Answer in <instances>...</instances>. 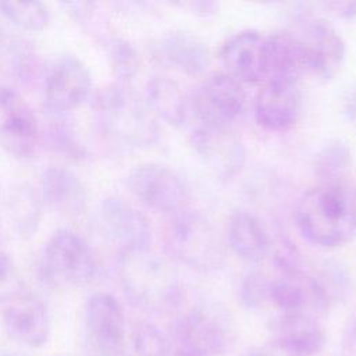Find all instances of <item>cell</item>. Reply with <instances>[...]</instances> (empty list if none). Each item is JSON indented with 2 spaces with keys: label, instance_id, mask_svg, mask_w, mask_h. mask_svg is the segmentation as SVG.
I'll return each instance as SVG.
<instances>
[{
  "label": "cell",
  "instance_id": "6da1fadb",
  "mask_svg": "<svg viewBox=\"0 0 356 356\" xmlns=\"http://www.w3.org/2000/svg\"><path fill=\"white\" fill-rule=\"evenodd\" d=\"M295 220L310 243L321 248L342 246L356 232V202L342 185L320 184L300 196Z\"/></svg>",
  "mask_w": 356,
  "mask_h": 356
},
{
  "label": "cell",
  "instance_id": "7a4b0ae2",
  "mask_svg": "<svg viewBox=\"0 0 356 356\" xmlns=\"http://www.w3.org/2000/svg\"><path fill=\"white\" fill-rule=\"evenodd\" d=\"M118 273L127 296L145 310L168 312L181 302V285L170 257L152 248L120 256Z\"/></svg>",
  "mask_w": 356,
  "mask_h": 356
},
{
  "label": "cell",
  "instance_id": "3957f363",
  "mask_svg": "<svg viewBox=\"0 0 356 356\" xmlns=\"http://www.w3.org/2000/svg\"><path fill=\"white\" fill-rule=\"evenodd\" d=\"M100 129L127 146H145L159 134L156 117L125 83H114L99 90L92 102Z\"/></svg>",
  "mask_w": 356,
  "mask_h": 356
},
{
  "label": "cell",
  "instance_id": "277c9868",
  "mask_svg": "<svg viewBox=\"0 0 356 356\" xmlns=\"http://www.w3.org/2000/svg\"><path fill=\"white\" fill-rule=\"evenodd\" d=\"M164 242L170 259L197 271L217 270L224 261L225 248L221 236L197 211L186 209L172 216Z\"/></svg>",
  "mask_w": 356,
  "mask_h": 356
},
{
  "label": "cell",
  "instance_id": "5b68a950",
  "mask_svg": "<svg viewBox=\"0 0 356 356\" xmlns=\"http://www.w3.org/2000/svg\"><path fill=\"white\" fill-rule=\"evenodd\" d=\"M97 267L95 252L72 229H57L43 246L40 271L50 284L86 285L96 277Z\"/></svg>",
  "mask_w": 356,
  "mask_h": 356
},
{
  "label": "cell",
  "instance_id": "8992f818",
  "mask_svg": "<svg viewBox=\"0 0 356 356\" xmlns=\"http://www.w3.org/2000/svg\"><path fill=\"white\" fill-rule=\"evenodd\" d=\"M127 182L134 197L154 211L175 216L186 210L188 189L170 167L157 163L139 164L131 170Z\"/></svg>",
  "mask_w": 356,
  "mask_h": 356
},
{
  "label": "cell",
  "instance_id": "52a82bcc",
  "mask_svg": "<svg viewBox=\"0 0 356 356\" xmlns=\"http://www.w3.org/2000/svg\"><path fill=\"white\" fill-rule=\"evenodd\" d=\"M42 140L39 120L24 99L10 85H0V146L17 159H31Z\"/></svg>",
  "mask_w": 356,
  "mask_h": 356
},
{
  "label": "cell",
  "instance_id": "ba28073f",
  "mask_svg": "<svg viewBox=\"0 0 356 356\" xmlns=\"http://www.w3.org/2000/svg\"><path fill=\"white\" fill-rule=\"evenodd\" d=\"M172 335L181 350L192 356H220L231 342L225 320L206 306H193L179 314L174 321Z\"/></svg>",
  "mask_w": 356,
  "mask_h": 356
},
{
  "label": "cell",
  "instance_id": "9c48e42d",
  "mask_svg": "<svg viewBox=\"0 0 356 356\" xmlns=\"http://www.w3.org/2000/svg\"><path fill=\"white\" fill-rule=\"evenodd\" d=\"M97 222L118 256L150 248L152 227L147 217L124 199H104L99 207Z\"/></svg>",
  "mask_w": 356,
  "mask_h": 356
},
{
  "label": "cell",
  "instance_id": "30bf717a",
  "mask_svg": "<svg viewBox=\"0 0 356 356\" xmlns=\"http://www.w3.org/2000/svg\"><path fill=\"white\" fill-rule=\"evenodd\" d=\"M245 106L242 85L227 72H214L206 76L191 99L199 125L229 127Z\"/></svg>",
  "mask_w": 356,
  "mask_h": 356
},
{
  "label": "cell",
  "instance_id": "8fae6325",
  "mask_svg": "<svg viewBox=\"0 0 356 356\" xmlns=\"http://www.w3.org/2000/svg\"><path fill=\"white\" fill-rule=\"evenodd\" d=\"M92 75L85 63L64 54L56 60L44 79V104L53 115H64L81 106L90 95Z\"/></svg>",
  "mask_w": 356,
  "mask_h": 356
},
{
  "label": "cell",
  "instance_id": "7c38bea8",
  "mask_svg": "<svg viewBox=\"0 0 356 356\" xmlns=\"http://www.w3.org/2000/svg\"><path fill=\"white\" fill-rule=\"evenodd\" d=\"M302 110L298 81L268 78L261 83L254 100V118L267 131L282 132L292 128Z\"/></svg>",
  "mask_w": 356,
  "mask_h": 356
},
{
  "label": "cell",
  "instance_id": "4fadbf2b",
  "mask_svg": "<svg viewBox=\"0 0 356 356\" xmlns=\"http://www.w3.org/2000/svg\"><path fill=\"white\" fill-rule=\"evenodd\" d=\"M227 74L239 83L257 85L268 79L266 36L253 29L231 35L220 47Z\"/></svg>",
  "mask_w": 356,
  "mask_h": 356
},
{
  "label": "cell",
  "instance_id": "5bb4252c",
  "mask_svg": "<svg viewBox=\"0 0 356 356\" xmlns=\"http://www.w3.org/2000/svg\"><path fill=\"white\" fill-rule=\"evenodd\" d=\"M191 143L202 161L221 178L234 177L245 164V145L229 127L197 125Z\"/></svg>",
  "mask_w": 356,
  "mask_h": 356
},
{
  "label": "cell",
  "instance_id": "9a60e30c",
  "mask_svg": "<svg viewBox=\"0 0 356 356\" xmlns=\"http://www.w3.org/2000/svg\"><path fill=\"white\" fill-rule=\"evenodd\" d=\"M85 327L89 339L103 356H117L125 339V316L118 299L96 292L85 305Z\"/></svg>",
  "mask_w": 356,
  "mask_h": 356
},
{
  "label": "cell",
  "instance_id": "2e32d148",
  "mask_svg": "<svg viewBox=\"0 0 356 356\" xmlns=\"http://www.w3.org/2000/svg\"><path fill=\"white\" fill-rule=\"evenodd\" d=\"M3 325L8 335L28 348L43 346L50 335L51 320L44 302L22 292L3 309Z\"/></svg>",
  "mask_w": 356,
  "mask_h": 356
},
{
  "label": "cell",
  "instance_id": "e0dca14e",
  "mask_svg": "<svg viewBox=\"0 0 356 356\" xmlns=\"http://www.w3.org/2000/svg\"><path fill=\"white\" fill-rule=\"evenodd\" d=\"M268 335L284 356H316L327 343L320 320L300 314H277L268 324Z\"/></svg>",
  "mask_w": 356,
  "mask_h": 356
},
{
  "label": "cell",
  "instance_id": "ac0fdd59",
  "mask_svg": "<svg viewBox=\"0 0 356 356\" xmlns=\"http://www.w3.org/2000/svg\"><path fill=\"white\" fill-rule=\"evenodd\" d=\"M307 61V74L321 79L332 78L345 58V42L325 19H310L298 33Z\"/></svg>",
  "mask_w": 356,
  "mask_h": 356
},
{
  "label": "cell",
  "instance_id": "d6986e66",
  "mask_svg": "<svg viewBox=\"0 0 356 356\" xmlns=\"http://www.w3.org/2000/svg\"><path fill=\"white\" fill-rule=\"evenodd\" d=\"M153 54L160 64L186 75H197L209 64L206 43L199 36L185 31H175L163 36L154 44Z\"/></svg>",
  "mask_w": 356,
  "mask_h": 356
},
{
  "label": "cell",
  "instance_id": "ffe728a7",
  "mask_svg": "<svg viewBox=\"0 0 356 356\" xmlns=\"http://www.w3.org/2000/svg\"><path fill=\"white\" fill-rule=\"evenodd\" d=\"M42 199L53 210L65 216H78L88 206V189L70 168L50 165L42 175Z\"/></svg>",
  "mask_w": 356,
  "mask_h": 356
},
{
  "label": "cell",
  "instance_id": "44dd1931",
  "mask_svg": "<svg viewBox=\"0 0 356 356\" xmlns=\"http://www.w3.org/2000/svg\"><path fill=\"white\" fill-rule=\"evenodd\" d=\"M227 243L242 260L261 261L270 252V238L260 220L246 210H236L227 224Z\"/></svg>",
  "mask_w": 356,
  "mask_h": 356
},
{
  "label": "cell",
  "instance_id": "7402d4cb",
  "mask_svg": "<svg viewBox=\"0 0 356 356\" xmlns=\"http://www.w3.org/2000/svg\"><path fill=\"white\" fill-rule=\"evenodd\" d=\"M145 102L156 117L171 127H181L189 114L191 99L172 78L156 75L146 85Z\"/></svg>",
  "mask_w": 356,
  "mask_h": 356
},
{
  "label": "cell",
  "instance_id": "603a6c76",
  "mask_svg": "<svg viewBox=\"0 0 356 356\" xmlns=\"http://www.w3.org/2000/svg\"><path fill=\"white\" fill-rule=\"evenodd\" d=\"M268 78L298 81L307 74L306 53L296 32L281 31L266 36Z\"/></svg>",
  "mask_w": 356,
  "mask_h": 356
},
{
  "label": "cell",
  "instance_id": "cb8c5ba5",
  "mask_svg": "<svg viewBox=\"0 0 356 356\" xmlns=\"http://www.w3.org/2000/svg\"><path fill=\"white\" fill-rule=\"evenodd\" d=\"M0 14L21 29L38 32L50 22V10L42 1H0Z\"/></svg>",
  "mask_w": 356,
  "mask_h": 356
},
{
  "label": "cell",
  "instance_id": "d4e9b609",
  "mask_svg": "<svg viewBox=\"0 0 356 356\" xmlns=\"http://www.w3.org/2000/svg\"><path fill=\"white\" fill-rule=\"evenodd\" d=\"M350 152L341 140L327 143L316 156V174L323 179L321 184L341 185L339 179L348 170Z\"/></svg>",
  "mask_w": 356,
  "mask_h": 356
},
{
  "label": "cell",
  "instance_id": "484cf974",
  "mask_svg": "<svg viewBox=\"0 0 356 356\" xmlns=\"http://www.w3.org/2000/svg\"><path fill=\"white\" fill-rule=\"evenodd\" d=\"M10 217L21 235H32L36 229L40 206L39 197L29 188L17 189L8 202Z\"/></svg>",
  "mask_w": 356,
  "mask_h": 356
},
{
  "label": "cell",
  "instance_id": "4316f807",
  "mask_svg": "<svg viewBox=\"0 0 356 356\" xmlns=\"http://www.w3.org/2000/svg\"><path fill=\"white\" fill-rule=\"evenodd\" d=\"M106 53L114 75L122 82L132 79L140 70V57L136 47L125 39L110 38Z\"/></svg>",
  "mask_w": 356,
  "mask_h": 356
},
{
  "label": "cell",
  "instance_id": "83f0119b",
  "mask_svg": "<svg viewBox=\"0 0 356 356\" xmlns=\"http://www.w3.org/2000/svg\"><path fill=\"white\" fill-rule=\"evenodd\" d=\"M136 356H171L170 338L152 323H139L132 331Z\"/></svg>",
  "mask_w": 356,
  "mask_h": 356
},
{
  "label": "cell",
  "instance_id": "f1b7e54d",
  "mask_svg": "<svg viewBox=\"0 0 356 356\" xmlns=\"http://www.w3.org/2000/svg\"><path fill=\"white\" fill-rule=\"evenodd\" d=\"M24 292V281L13 259L0 249V306Z\"/></svg>",
  "mask_w": 356,
  "mask_h": 356
},
{
  "label": "cell",
  "instance_id": "f546056e",
  "mask_svg": "<svg viewBox=\"0 0 356 356\" xmlns=\"http://www.w3.org/2000/svg\"><path fill=\"white\" fill-rule=\"evenodd\" d=\"M268 284L270 277L264 273L254 270L250 271L242 281L241 298L242 302L250 309H261L268 306Z\"/></svg>",
  "mask_w": 356,
  "mask_h": 356
},
{
  "label": "cell",
  "instance_id": "4dcf8cb0",
  "mask_svg": "<svg viewBox=\"0 0 356 356\" xmlns=\"http://www.w3.org/2000/svg\"><path fill=\"white\" fill-rule=\"evenodd\" d=\"M49 142L54 150L61 152L70 157H85L86 150L82 143L76 139L72 128L63 121H54L50 127L49 132Z\"/></svg>",
  "mask_w": 356,
  "mask_h": 356
},
{
  "label": "cell",
  "instance_id": "1f68e13d",
  "mask_svg": "<svg viewBox=\"0 0 356 356\" xmlns=\"http://www.w3.org/2000/svg\"><path fill=\"white\" fill-rule=\"evenodd\" d=\"M61 6L65 7L68 14H71L76 19H85L88 18L95 7V3L88 1H70V3H61Z\"/></svg>",
  "mask_w": 356,
  "mask_h": 356
},
{
  "label": "cell",
  "instance_id": "d6a6232c",
  "mask_svg": "<svg viewBox=\"0 0 356 356\" xmlns=\"http://www.w3.org/2000/svg\"><path fill=\"white\" fill-rule=\"evenodd\" d=\"M328 8L332 10V13H335L338 17H345V18H352L355 14H356V3H349V1H345V3H328L327 4Z\"/></svg>",
  "mask_w": 356,
  "mask_h": 356
},
{
  "label": "cell",
  "instance_id": "836d02e7",
  "mask_svg": "<svg viewBox=\"0 0 356 356\" xmlns=\"http://www.w3.org/2000/svg\"><path fill=\"white\" fill-rule=\"evenodd\" d=\"M245 356H277L273 350L267 349V348H261V346H256L248 350V353Z\"/></svg>",
  "mask_w": 356,
  "mask_h": 356
},
{
  "label": "cell",
  "instance_id": "e575fe53",
  "mask_svg": "<svg viewBox=\"0 0 356 356\" xmlns=\"http://www.w3.org/2000/svg\"><path fill=\"white\" fill-rule=\"evenodd\" d=\"M348 107H346V111L349 114V117L352 120H356V93L350 96V99H348Z\"/></svg>",
  "mask_w": 356,
  "mask_h": 356
},
{
  "label": "cell",
  "instance_id": "d590c367",
  "mask_svg": "<svg viewBox=\"0 0 356 356\" xmlns=\"http://www.w3.org/2000/svg\"><path fill=\"white\" fill-rule=\"evenodd\" d=\"M0 356H24V355H21V353H18V352H14V350H7V349H4V350L0 352Z\"/></svg>",
  "mask_w": 356,
  "mask_h": 356
},
{
  "label": "cell",
  "instance_id": "8d00e7d4",
  "mask_svg": "<svg viewBox=\"0 0 356 356\" xmlns=\"http://www.w3.org/2000/svg\"><path fill=\"white\" fill-rule=\"evenodd\" d=\"M171 356H192V355H189V353H186V352H184V350H179V352L172 353Z\"/></svg>",
  "mask_w": 356,
  "mask_h": 356
},
{
  "label": "cell",
  "instance_id": "74e56055",
  "mask_svg": "<svg viewBox=\"0 0 356 356\" xmlns=\"http://www.w3.org/2000/svg\"><path fill=\"white\" fill-rule=\"evenodd\" d=\"M4 197H3V191H1V186H0V214H1V209H3V202Z\"/></svg>",
  "mask_w": 356,
  "mask_h": 356
},
{
  "label": "cell",
  "instance_id": "f35d334b",
  "mask_svg": "<svg viewBox=\"0 0 356 356\" xmlns=\"http://www.w3.org/2000/svg\"><path fill=\"white\" fill-rule=\"evenodd\" d=\"M355 332H356V325H355Z\"/></svg>",
  "mask_w": 356,
  "mask_h": 356
}]
</instances>
